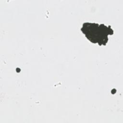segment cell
Returning a JSON list of instances; mask_svg holds the SVG:
<instances>
[{"mask_svg":"<svg viewBox=\"0 0 123 123\" xmlns=\"http://www.w3.org/2000/svg\"><path fill=\"white\" fill-rule=\"evenodd\" d=\"M81 31L89 41L99 46H105L108 43L109 36L113 34V30L111 26L96 23H84Z\"/></svg>","mask_w":123,"mask_h":123,"instance_id":"1","label":"cell"}]
</instances>
